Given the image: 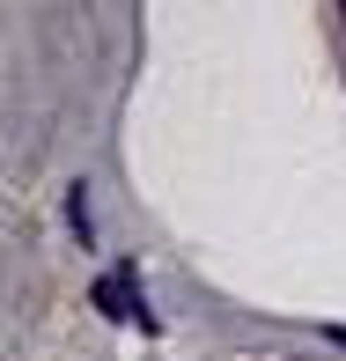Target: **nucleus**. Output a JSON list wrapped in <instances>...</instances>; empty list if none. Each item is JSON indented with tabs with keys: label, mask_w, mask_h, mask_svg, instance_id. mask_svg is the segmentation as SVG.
<instances>
[{
	"label": "nucleus",
	"mask_w": 346,
	"mask_h": 361,
	"mask_svg": "<svg viewBox=\"0 0 346 361\" xmlns=\"http://www.w3.org/2000/svg\"><path fill=\"white\" fill-rule=\"evenodd\" d=\"M96 302L111 310V317H125V324H147V310H140V288H133V273H104V281H96Z\"/></svg>",
	"instance_id": "nucleus-1"
}]
</instances>
